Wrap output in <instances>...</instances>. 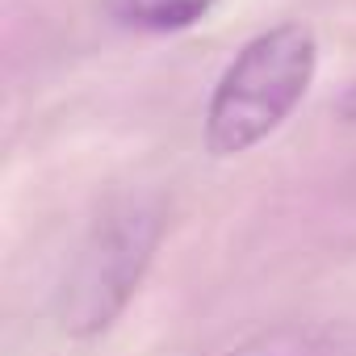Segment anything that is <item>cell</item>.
Masks as SVG:
<instances>
[{
    "label": "cell",
    "mask_w": 356,
    "mask_h": 356,
    "mask_svg": "<svg viewBox=\"0 0 356 356\" xmlns=\"http://www.w3.org/2000/svg\"><path fill=\"white\" fill-rule=\"evenodd\" d=\"M222 356H331V343L327 335L318 331H302V327H281V331H268V335H256Z\"/></svg>",
    "instance_id": "277c9868"
},
{
    "label": "cell",
    "mask_w": 356,
    "mask_h": 356,
    "mask_svg": "<svg viewBox=\"0 0 356 356\" xmlns=\"http://www.w3.org/2000/svg\"><path fill=\"white\" fill-rule=\"evenodd\" d=\"M339 113H343L348 122H356V84L343 92V101H339Z\"/></svg>",
    "instance_id": "5b68a950"
},
{
    "label": "cell",
    "mask_w": 356,
    "mask_h": 356,
    "mask_svg": "<svg viewBox=\"0 0 356 356\" xmlns=\"http://www.w3.org/2000/svg\"><path fill=\"white\" fill-rule=\"evenodd\" d=\"M163 239L159 197L113 202L80 239L67 273L55 289V323L72 339H92L118 323V314L138 293L151 256Z\"/></svg>",
    "instance_id": "7a4b0ae2"
},
{
    "label": "cell",
    "mask_w": 356,
    "mask_h": 356,
    "mask_svg": "<svg viewBox=\"0 0 356 356\" xmlns=\"http://www.w3.org/2000/svg\"><path fill=\"white\" fill-rule=\"evenodd\" d=\"M318 72L314 30L302 22H281L256 34L222 72L206 105V151L214 159L243 155L260 147L281 122L302 105Z\"/></svg>",
    "instance_id": "6da1fadb"
},
{
    "label": "cell",
    "mask_w": 356,
    "mask_h": 356,
    "mask_svg": "<svg viewBox=\"0 0 356 356\" xmlns=\"http://www.w3.org/2000/svg\"><path fill=\"white\" fill-rule=\"evenodd\" d=\"M218 0H109V13L122 26L151 30V34H176L197 26Z\"/></svg>",
    "instance_id": "3957f363"
}]
</instances>
